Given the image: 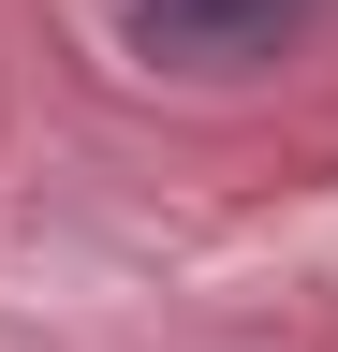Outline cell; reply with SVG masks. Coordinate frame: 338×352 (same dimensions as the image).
<instances>
[{
  "label": "cell",
  "instance_id": "6da1fadb",
  "mask_svg": "<svg viewBox=\"0 0 338 352\" xmlns=\"http://www.w3.org/2000/svg\"><path fill=\"white\" fill-rule=\"evenodd\" d=\"M309 15L324 0H118V30H133L147 74H265Z\"/></svg>",
  "mask_w": 338,
  "mask_h": 352
}]
</instances>
